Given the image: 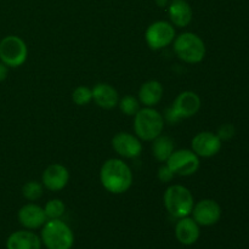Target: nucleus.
Wrapping results in <instances>:
<instances>
[{
  "mask_svg": "<svg viewBox=\"0 0 249 249\" xmlns=\"http://www.w3.org/2000/svg\"><path fill=\"white\" fill-rule=\"evenodd\" d=\"M100 181L109 194L122 195L133 185V172L124 160L111 158L102 164L100 170Z\"/></svg>",
  "mask_w": 249,
  "mask_h": 249,
  "instance_id": "1",
  "label": "nucleus"
},
{
  "mask_svg": "<svg viewBox=\"0 0 249 249\" xmlns=\"http://www.w3.org/2000/svg\"><path fill=\"white\" fill-rule=\"evenodd\" d=\"M164 118L153 107H143L134 116V131L140 140L153 141L163 133Z\"/></svg>",
  "mask_w": 249,
  "mask_h": 249,
  "instance_id": "2",
  "label": "nucleus"
},
{
  "mask_svg": "<svg viewBox=\"0 0 249 249\" xmlns=\"http://www.w3.org/2000/svg\"><path fill=\"white\" fill-rule=\"evenodd\" d=\"M174 53L178 57L186 63H199L204 60L207 53L203 39L191 32H185L175 36L173 41Z\"/></svg>",
  "mask_w": 249,
  "mask_h": 249,
  "instance_id": "3",
  "label": "nucleus"
},
{
  "mask_svg": "<svg viewBox=\"0 0 249 249\" xmlns=\"http://www.w3.org/2000/svg\"><path fill=\"white\" fill-rule=\"evenodd\" d=\"M163 203L170 215L181 219L191 214L195 199L187 187L182 185H170L163 195Z\"/></svg>",
  "mask_w": 249,
  "mask_h": 249,
  "instance_id": "4",
  "label": "nucleus"
},
{
  "mask_svg": "<svg viewBox=\"0 0 249 249\" xmlns=\"http://www.w3.org/2000/svg\"><path fill=\"white\" fill-rule=\"evenodd\" d=\"M40 240L48 249H71L74 245L72 229L61 219L48 220L44 224Z\"/></svg>",
  "mask_w": 249,
  "mask_h": 249,
  "instance_id": "5",
  "label": "nucleus"
},
{
  "mask_svg": "<svg viewBox=\"0 0 249 249\" xmlns=\"http://www.w3.org/2000/svg\"><path fill=\"white\" fill-rule=\"evenodd\" d=\"M28 57V48L22 38L7 36L0 40V61L7 67L16 68L23 65Z\"/></svg>",
  "mask_w": 249,
  "mask_h": 249,
  "instance_id": "6",
  "label": "nucleus"
},
{
  "mask_svg": "<svg viewBox=\"0 0 249 249\" xmlns=\"http://www.w3.org/2000/svg\"><path fill=\"white\" fill-rule=\"evenodd\" d=\"M175 36V28L170 22L167 21L153 22L145 32V40L152 50L167 48L173 44Z\"/></svg>",
  "mask_w": 249,
  "mask_h": 249,
  "instance_id": "7",
  "label": "nucleus"
},
{
  "mask_svg": "<svg viewBox=\"0 0 249 249\" xmlns=\"http://www.w3.org/2000/svg\"><path fill=\"white\" fill-rule=\"evenodd\" d=\"M168 167L172 169L174 175L190 177L199 169V157L192 150H177L172 153L167 162Z\"/></svg>",
  "mask_w": 249,
  "mask_h": 249,
  "instance_id": "8",
  "label": "nucleus"
},
{
  "mask_svg": "<svg viewBox=\"0 0 249 249\" xmlns=\"http://www.w3.org/2000/svg\"><path fill=\"white\" fill-rule=\"evenodd\" d=\"M192 219L199 226L215 225L221 218V207L214 199H201L192 208Z\"/></svg>",
  "mask_w": 249,
  "mask_h": 249,
  "instance_id": "9",
  "label": "nucleus"
},
{
  "mask_svg": "<svg viewBox=\"0 0 249 249\" xmlns=\"http://www.w3.org/2000/svg\"><path fill=\"white\" fill-rule=\"evenodd\" d=\"M223 141L212 131H201L196 134L191 141L192 151L199 158H211L218 155L221 150Z\"/></svg>",
  "mask_w": 249,
  "mask_h": 249,
  "instance_id": "10",
  "label": "nucleus"
},
{
  "mask_svg": "<svg viewBox=\"0 0 249 249\" xmlns=\"http://www.w3.org/2000/svg\"><path fill=\"white\" fill-rule=\"evenodd\" d=\"M112 147L121 157L126 160L138 158L142 152V143L140 139L126 131H121L113 136Z\"/></svg>",
  "mask_w": 249,
  "mask_h": 249,
  "instance_id": "11",
  "label": "nucleus"
},
{
  "mask_svg": "<svg viewBox=\"0 0 249 249\" xmlns=\"http://www.w3.org/2000/svg\"><path fill=\"white\" fill-rule=\"evenodd\" d=\"M70 181V172L65 165L60 163H53L48 165L41 175V184L45 189L53 192L61 191L67 186Z\"/></svg>",
  "mask_w": 249,
  "mask_h": 249,
  "instance_id": "12",
  "label": "nucleus"
},
{
  "mask_svg": "<svg viewBox=\"0 0 249 249\" xmlns=\"http://www.w3.org/2000/svg\"><path fill=\"white\" fill-rule=\"evenodd\" d=\"M201 97L195 91L187 90V91H182L178 95L172 107L175 109L180 118L185 119L196 116L201 109Z\"/></svg>",
  "mask_w": 249,
  "mask_h": 249,
  "instance_id": "13",
  "label": "nucleus"
},
{
  "mask_svg": "<svg viewBox=\"0 0 249 249\" xmlns=\"http://www.w3.org/2000/svg\"><path fill=\"white\" fill-rule=\"evenodd\" d=\"M19 224L27 230H36L48 221L44 208L34 203L24 204L17 214Z\"/></svg>",
  "mask_w": 249,
  "mask_h": 249,
  "instance_id": "14",
  "label": "nucleus"
},
{
  "mask_svg": "<svg viewBox=\"0 0 249 249\" xmlns=\"http://www.w3.org/2000/svg\"><path fill=\"white\" fill-rule=\"evenodd\" d=\"M168 15L170 23L179 28L189 26L194 17L191 5L186 0H170L168 5Z\"/></svg>",
  "mask_w": 249,
  "mask_h": 249,
  "instance_id": "15",
  "label": "nucleus"
},
{
  "mask_svg": "<svg viewBox=\"0 0 249 249\" xmlns=\"http://www.w3.org/2000/svg\"><path fill=\"white\" fill-rule=\"evenodd\" d=\"M199 235H201V229L194 219L189 216L179 219L175 226V236L181 245H195L198 241Z\"/></svg>",
  "mask_w": 249,
  "mask_h": 249,
  "instance_id": "16",
  "label": "nucleus"
},
{
  "mask_svg": "<svg viewBox=\"0 0 249 249\" xmlns=\"http://www.w3.org/2000/svg\"><path fill=\"white\" fill-rule=\"evenodd\" d=\"M92 100L104 109H112L118 106L119 96L117 90L107 83H99L91 89Z\"/></svg>",
  "mask_w": 249,
  "mask_h": 249,
  "instance_id": "17",
  "label": "nucleus"
},
{
  "mask_svg": "<svg viewBox=\"0 0 249 249\" xmlns=\"http://www.w3.org/2000/svg\"><path fill=\"white\" fill-rule=\"evenodd\" d=\"M7 249H41L39 236L28 230L15 231L6 241Z\"/></svg>",
  "mask_w": 249,
  "mask_h": 249,
  "instance_id": "18",
  "label": "nucleus"
},
{
  "mask_svg": "<svg viewBox=\"0 0 249 249\" xmlns=\"http://www.w3.org/2000/svg\"><path fill=\"white\" fill-rule=\"evenodd\" d=\"M163 85L158 80H148L139 89V101L145 107H155L163 97Z\"/></svg>",
  "mask_w": 249,
  "mask_h": 249,
  "instance_id": "19",
  "label": "nucleus"
},
{
  "mask_svg": "<svg viewBox=\"0 0 249 249\" xmlns=\"http://www.w3.org/2000/svg\"><path fill=\"white\" fill-rule=\"evenodd\" d=\"M152 155L158 162L165 163L175 151L174 141L172 138L160 134L152 141Z\"/></svg>",
  "mask_w": 249,
  "mask_h": 249,
  "instance_id": "20",
  "label": "nucleus"
},
{
  "mask_svg": "<svg viewBox=\"0 0 249 249\" xmlns=\"http://www.w3.org/2000/svg\"><path fill=\"white\" fill-rule=\"evenodd\" d=\"M44 212L48 218V220H53V219H61L66 212V206L61 199L53 198L50 199L44 207Z\"/></svg>",
  "mask_w": 249,
  "mask_h": 249,
  "instance_id": "21",
  "label": "nucleus"
},
{
  "mask_svg": "<svg viewBox=\"0 0 249 249\" xmlns=\"http://www.w3.org/2000/svg\"><path fill=\"white\" fill-rule=\"evenodd\" d=\"M43 184H40V182L38 181H34V180L26 182V184L23 185V187H22V195H23V197L27 201L31 202H34L36 201V199L40 198V197L43 196Z\"/></svg>",
  "mask_w": 249,
  "mask_h": 249,
  "instance_id": "22",
  "label": "nucleus"
},
{
  "mask_svg": "<svg viewBox=\"0 0 249 249\" xmlns=\"http://www.w3.org/2000/svg\"><path fill=\"white\" fill-rule=\"evenodd\" d=\"M119 109L125 116H135L140 109V101L136 97L131 96V95H126V96L122 97L118 101Z\"/></svg>",
  "mask_w": 249,
  "mask_h": 249,
  "instance_id": "23",
  "label": "nucleus"
},
{
  "mask_svg": "<svg viewBox=\"0 0 249 249\" xmlns=\"http://www.w3.org/2000/svg\"><path fill=\"white\" fill-rule=\"evenodd\" d=\"M72 101L78 106H85L92 101V91L88 87L80 85L72 92Z\"/></svg>",
  "mask_w": 249,
  "mask_h": 249,
  "instance_id": "24",
  "label": "nucleus"
},
{
  "mask_svg": "<svg viewBox=\"0 0 249 249\" xmlns=\"http://www.w3.org/2000/svg\"><path fill=\"white\" fill-rule=\"evenodd\" d=\"M235 134H236L235 126H233L232 124L226 123V124H223V125L218 129L216 135L219 136V139H220L221 141H229L235 136Z\"/></svg>",
  "mask_w": 249,
  "mask_h": 249,
  "instance_id": "25",
  "label": "nucleus"
},
{
  "mask_svg": "<svg viewBox=\"0 0 249 249\" xmlns=\"http://www.w3.org/2000/svg\"><path fill=\"white\" fill-rule=\"evenodd\" d=\"M157 177L160 182H170L173 179H174L175 175L174 173L172 172V169L168 167L167 163H165V164L160 165V169H158V173H157Z\"/></svg>",
  "mask_w": 249,
  "mask_h": 249,
  "instance_id": "26",
  "label": "nucleus"
},
{
  "mask_svg": "<svg viewBox=\"0 0 249 249\" xmlns=\"http://www.w3.org/2000/svg\"><path fill=\"white\" fill-rule=\"evenodd\" d=\"M163 118H164V121L169 122L170 124H175V123H178V122L181 121V118L178 116V113L175 112V109L173 108L172 106H170L169 108L165 109V113H164V116H163Z\"/></svg>",
  "mask_w": 249,
  "mask_h": 249,
  "instance_id": "27",
  "label": "nucleus"
},
{
  "mask_svg": "<svg viewBox=\"0 0 249 249\" xmlns=\"http://www.w3.org/2000/svg\"><path fill=\"white\" fill-rule=\"evenodd\" d=\"M9 75V67L0 61V82H4Z\"/></svg>",
  "mask_w": 249,
  "mask_h": 249,
  "instance_id": "28",
  "label": "nucleus"
},
{
  "mask_svg": "<svg viewBox=\"0 0 249 249\" xmlns=\"http://www.w3.org/2000/svg\"><path fill=\"white\" fill-rule=\"evenodd\" d=\"M155 1H156V4H157V6L165 7V6H168V5H169L170 0H155Z\"/></svg>",
  "mask_w": 249,
  "mask_h": 249,
  "instance_id": "29",
  "label": "nucleus"
}]
</instances>
